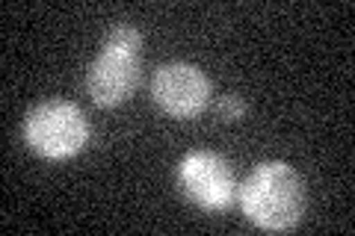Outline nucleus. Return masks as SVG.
<instances>
[{
  "label": "nucleus",
  "mask_w": 355,
  "mask_h": 236,
  "mask_svg": "<svg viewBox=\"0 0 355 236\" xmlns=\"http://www.w3.org/2000/svg\"><path fill=\"white\" fill-rule=\"evenodd\" d=\"M89 136H92V127H89L86 112L71 100H39L24 116V142L44 160H71L89 145Z\"/></svg>",
  "instance_id": "obj_3"
},
{
  "label": "nucleus",
  "mask_w": 355,
  "mask_h": 236,
  "mask_svg": "<svg viewBox=\"0 0 355 236\" xmlns=\"http://www.w3.org/2000/svg\"><path fill=\"white\" fill-rule=\"evenodd\" d=\"M246 109H249V107H246V100H243L237 92H228V95L216 104L219 118H222V121H231V125H234V121H240L243 116H246Z\"/></svg>",
  "instance_id": "obj_6"
},
{
  "label": "nucleus",
  "mask_w": 355,
  "mask_h": 236,
  "mask_svg": "<svg viewBox=\"0 0 355 236\" xmlns=\"http://www.w3.org/2000/svg\"><path fill=\"white\" fill-rule=\"evenodd\" d=\"M142 33L119 21L107 30L101 51L86 69V92L98 107H119L137 92L142 77Z\"/></svg>",
  "instance_id": "obj_2"
},
{
  "label": "nucleus",
  "mask_w": 355,
  "mask_h": 236,
  "mask_svg": "<svg viewBox=\"0 0 355 236\" xmlns=\"http://www.w3.org/2000/svg\"><path fill=\"white\" fill-rule=\"evenodd\" d=\"M151 98L166 116L196 118L210 104V80L193 62H163L154 71Z\"/></svg>",
  "instance_id": "obj_5"
},
{
  "label": "nucleus",
  "mask_w": 355,
  "mask_h": 236,
  "mask_svg": "<svg viewBox=\"0 0 355 236\" xmlns=\"http://www.w3.org/2000/svg\"><path fill=\"white\" fill-rule=\"evenodd\" d=\"M178 186L196 207L219 212L237 198L234 168L216 151H190L178 163Z\"/></svg>",
  "instance_id": "obj_4"
},
{
  "label": "nucleus",
  "mask_w": 355,
  "mask_h": 236,
  "mask_svg": "<svg viewBox=\"0 0 355 236\" xmlns=\"http://www.w3.org/2000/svg\"><path fill=\"white\" fill-rule=\"evenodd\" d=\"M246 219L263 230H291L305 212V183L293 165L266 160L237 189Z\"/></svg>",
  "instance_id": "obj_1"
}]
</instances>
